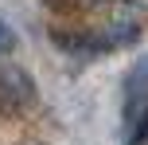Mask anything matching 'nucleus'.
<instances>
[{
    "mask_svg": "<svg viewBox=\"0 0 148 145\" xmlns=\"http://www.w3.org/2000/svg\"><path fill=\"white\" fill-rule=\"evenodd\" d=\"M12 47H16V35H12V28H8L4 20H0V55H8Z\"/></svg>",
    "mask_w": 148,
    "mask_h": 145,
    "instance_id": "obj_3",
    "label": "nucleus"
},
{
    "mask_svg": "<svg viewBox=\"0 0 148 145\" xmlns=\"http://www.w3.org/2000/svg\"><path fill=\"white\" fill-rule=\"evenodd\" d=\"M31 98H35V94H31V78L23 75V71H16V67L0 71V110H20V106H27Z\"/></svg>",
    "mask_w": 148,
    "mask_h": 145,
    "instance_id": "obj_2",
    "label": "nucleus"
},
{
    "mask_svg": "<svg viewBox=\"0 0 148 145\" xmlns=\"http://www.w3.org/2000/svg\"><path fill=\"white\" fill-rule=\"evenodd\" d=\"M148 137V63H136L125 78V145Z\"/></svg>",
    "mask_w": 148,
    "mask_h": 145,
    "instance_id": "obj_1",
    "label": "nucleus"
}]
</instances>
